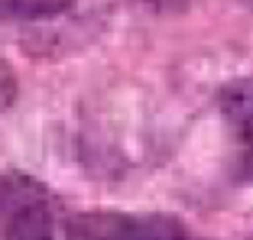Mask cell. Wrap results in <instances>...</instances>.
Listing matches in <instances>:
<instances>
[{
	"instance_id": "6da1fadb",
	"label": "cell",
	"mask_w": 253,
	"mask_h": 240,
	"mask_svg": "<svg viewBox=\"0 0 253 240\" xmlns=\"http://www.w3.org/2000/svg\"><path fill=\"white\" fill-rule=\"evenodd\" d=\"M0 234L3 240H52V211L45 192L26 175L0 185Z\"/></svg>"
},
{
	"instance_id": "7a4b0ae2",
	"label": "cell",
	"mask_w": 253,
	"mask_h": 240,
	"mask_svg": "<svg viewBox=\"0 0 253 240\" xmlns=\"http://www.w3.org/2000/svg\"><path fill=\"white\" fill-rule=\"evenodd\" d=\"M68 240H182V231L159 218L133 214H82L68 227Z\"/></svg>"
},
{
	"instance_id": "3957f363",
	"label": "cell",
	"mask_w": 253,
	"mask_h": 240,
	"mask_svg": "<svg viewBox=\"0 0 253 240\" xmlns=\"http://www.w3.org/2000/svg\"><path fill=\"white\" fill-rule=\"evenodd\" d=\"M221 111L237 140L244 143L247 172H253V78H240L221 91Z\"/></svg>"
},
{
	"instance_id": "277c9868",
	"label": "cell",
	"mask_w": 253,
	"mask_h": 240,
	"mask_svg": "<svg viewBox=\"0 0 253 240\" xmlns=\"http://www.w3.org/2000/svg\"><path fill=\"white\" fill-rule=\"evenodd\" d=\"M75 7V0H0V23L52 20Z\"/></svg>"
},
{
	"instance_id": "5b68a950",
	"label": "cell",
	"mask_w": 253,
	"mask_h": 240,
	"mask_svg": "<svg viewBox=\"0 0 253 240\" xmlns=\"http://www.w3.org/2000/svg\"><path fill=\"white\" fill-rule=\"evenodd\" d=\"M182 240H185V237H182Z\"/></svg>"
}]
</instances>
